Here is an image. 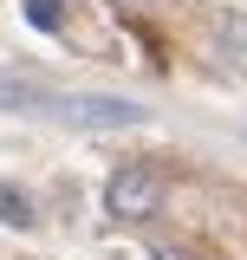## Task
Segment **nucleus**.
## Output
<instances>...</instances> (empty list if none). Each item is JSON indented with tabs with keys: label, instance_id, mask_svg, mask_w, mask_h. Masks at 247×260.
Returning <instances> with one entry per match:
<instances>
[{
	"label": "nucleus",
	"instance_id": "f257e3e1",
	"mask_svg": "<svg viewBox=\"0 0 247 260\" xmlns=\"http://www.w3.org/2000/svg\"><path fill=\"white\" fill-rule=\"evenodd\" d=\"M104 208H111L117 221H150L156 208H163V176H156V169H143V162L117 169V176L104 182Z\"/></svg>",
	"mask_w": 247,
	"mask_h": 260
},
{
	"label": "nucleus",
	"instance_id": "f03ea898",
	"mask_svg": "<svg viewBox=\"0 0 247 260\" xmlns=\"http://www.w3.org/2000/svg\"><path fill=\"white\" fill-rule=\"evenodd\" d=\"M46 104L59 111L65 124H78V130H130V124L150 117V111L130 104V98H46Z\"/></svg>",
	"mask_w": 247,
	"mask_h": 260
},
{
	"label": "nucleus",
	"instance_id": "7ed1b4c3",
	"mask_svg": "<svg viewBox=\"0 0 247 260\" xmlns=\"http://www.w3.org/2000/svg\"><path fill=\"white\" fill-rule=\"evenodd\" d=\"M215 59L234 78H247V13H221L215 20Z\"/></svg>",
	"mask_w": 247,
	"mask_h": 260
},
{
	"label": "nucleus",
	"instance_id": "20e7f679",
	"mask_svg": "<svg viewBox=\"0 0 247 260\" xmlns=\"http://www.w3.org/2000/svg\"><path fill=\"white\" fill-rule=\"evenodd\" d=\"M0 221H7V228H33V202H26V189L0 182Z\"/></svg>",
	"mask_w": 247,
	"mask_h": 260
},
{
	"label": "nucleus",
	"instance_id": "39448f33",
	"mask_svg": "<svg viewBox=\"0 0 247 260\" xmlns=\"http://www.w3.org/2000/svg\"><path fill=\"white\" fill-rule=\"evenodd\" d=\"M33 104H46L33 85H7V78H0V111H33Z\"/></svg>",
	"mask_w": 247,
	"mask_h": 260
},
{
	"label": "nucleus",
	"instance_id": "423d86ee",
	"mask_svg": "<svg viewBox=\"0 0 247 260\" xmlns=\"http://www.w3.org/2000/svg\"><path fill=\"white\" fill-rule=\"evenodd\" d=\"M26 20L33 26H59V0H26Z\"/></svg>",
	"mask_w": 247,
	"mask_h": 260
}]
</instances>
